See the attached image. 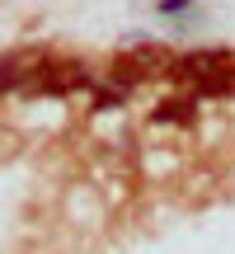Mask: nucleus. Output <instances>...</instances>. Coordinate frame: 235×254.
I'll return each instance as SVG.
<instances>
[{"label": "nucleus", "instance_id": "nucleus-4", "mask_svg": "<svg viewBox=\"0 0 235 254\" xmlns=\"http://www.w3.org/2000/svg\"><path fill=\"white\" fill-rule=\"evenodd\" d=\"M193 113H188V99H170V104H160L155 109V123H188Z\"/></svg>", "mask_w": 235, "mask_h": 254}, {"label": "nucleus", "instance_id": "nucleus-5", "mask_svg": "<svg viewBox=\"0 0 235 254\" xmlns=\"http://www.w3.org/2000/svg\"><path fill=\"white\" fill-rule=\"evenodd\" d=\"M19 80H24V66H19V62H0V94L14 90Z\"/></svg>", "mask_w": 235, "mask_h": 254}, {"label": "nucleus", "instance_id": "nucleus-3", "mask_svg": "<svg viewBox=\"0 0 235 254\" xmlns=\"http://www.w3.org/2000/svg\"><path fill=\"white\" fill-rule=\"evenodd\" d=\"M80 85H90L80 62H47V66H38L28 75V94H71Z\"/></svg>", "mask_w": 235, "mask_h": 254}, {"label": "nucleus", "instance_id": "nucleus-2", "mask_svg": "<svg viewBox=\"0 0 235 254\" xmlns=\"http://www.w3.org/2000/svg\"><path fill=\"white\" fill-rule=\"evenodd\" d=\"M174 62H179V57H174L165 43H141V47H132L127 57H118V62H113V85L127 94L132 85H141V80L174 75Z\"/></svg>", "mask_w": 235, "mask_h": 254}, {"label": "nucleus", "instance_id": "nucleus-1", "mask_svg": "<svg viewBox=\"0 0 235 254\" xmlns=\"http://www.w3.org/2000/svg\"><path fill=\"white\" fill-rule=\"evenodd\" d=\"M174 80L193 85L198 94H235V52H193L174 62Z\"/></svg>", "mask_w": 235, "mask_h": 254}]
</instances>
